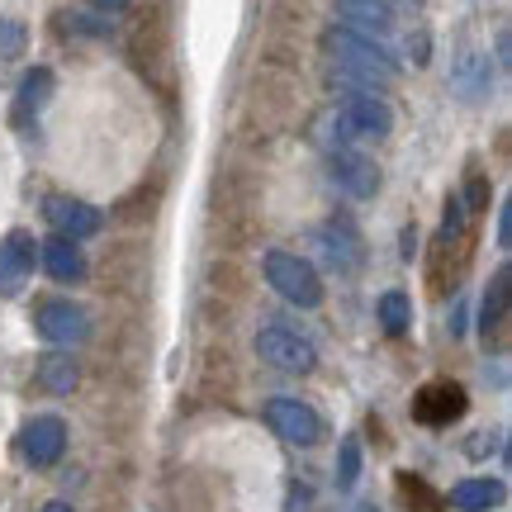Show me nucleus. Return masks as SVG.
<instances>
[{
  "label": "nucleus",
  "mask_w": 512,
  "mask_h": 512,
  "mask_svg": "<svg viewBox=\"0 0 512 512\" xmlns=\"http://www.w3.org/2000/svg\"><path fill=\"white\" fill-rule=\"evenodd\" d=\"M38 266L53 275L57 285H81V280L91 275L81 242H72V238H48L43 242V247H38Z\"/></svg>",
  "instance_id": "nucleus-13"
},
{
  "label": "nucleus",
  "mask_w": 512,
  "mask_h": 512,
  "mask_svg": "<svg viewBox=\"0 0 512 512\" xmlns=\"http://www.w3.org/2000/svg\"><path fill=\"white\" fill-rule=\"evenodd\" d=\"M508 285H512L508 266H498L494 280H489V294H484V309H479L484 342H503V328H508Z\"/></svg>",
  "instance_id": "nucleus-16"
},
{
  "label": "nucleus",
  "mask_w": 512,
  "mask_h": 512,
  "mask_svg": "<svg viewBox=\"0 0 512 512\" xmlns=\"http://www.w3.org/2000/svg\"><path fill=\"white\" fill-rule=\"evenodd\" d=\"M38 384L48 389V394H72L76 384H81V366H76L72 351H48L43 361H38Z\"/></svg>",
  "instance_id": "nucleus-18"
},
{
  "label": "nucleus",
  "mask_w": 512,
  "mask_h": 512,
  "mask_svg": "<svg viewBox=\"0 0 512 512\" xmlns=\"http://www.w3.org/2000/svg\"><path fill=\"white\" fill-rule=\"evenodd\" d=\"M503 498H508V489H503V479H460L456 489L446 494V503L456 512H489V508H503Z\"/></svg>",
  "instance_id": "nucleus-15"
},
{
  "label": "nucleus",
  "mask_w": 512,
  "mask_h": 512,
  "mask_svg": "<svg viewBox=\"0 0 512 512\" xmlns=\"http://www.w3.org/2000/svg\"><path fill=\"white\" fill-rule=\"evenodd\" d=\"M375 313H380V328L389 332V337H403L408 323H413V304H408V294L403 290H384L380 304H375Z\"/></svg>",
  "instance_id": "nucleus-19"
},
{
  "label": "nucleus",
  "mask_w": 512,
  "mask_h": 512,
  "mask_svg": "<svg viewBox=\"0 0 512 512\" xmlns=\"http://www.w3.org/2000/svg\"><path fill=\"white\" fill-rule=\"evenodd\" d=\"M332 124H337V138L351 143V138H389L394 128V110L384 105V95L370 91H347L332 110Z\"/></svg>",
  "instance_id": "nucleus-4"
},
{
  "label": "nucleus",
  "mask_w": 512,
  "mask_h": 512,
  "mask_svg": "<svg viewBox=\"0 0 512 512\" xmlns=\"http://www.w3.org/2000/svg\"><path fill=\"white\" fill-rule=\"evenodd\" d=\"M356 479H361V441L347 437L337 451V489H356Z\"/></svg>",
  "instance_id": "nucleus-21"
},
{
  "label": "nucleus",
  "mask_w": 512,
  "mask_h": 512,
  "mask_svg": "<svg viewBox=\"0 0 512 512\" xmlns=\"http://www.w3.org/2000/svg\"><path fill=\"white\" fill-rule=\"evenodd\" d=\"M261 271H266V285L285 304H294V309H318L323 304V275H318V266H313L309 256L275 247V252H266Z\"/></svg>",
  "instance_id": "nucleus-2"
},
{
  "label": "nucleus",
  "mask_w": 512,
  "mask_h": 512,
  "mask_svg": "<svg viewBox=\"0 0 512 512\" xmlns=\"http://www.w3.org/2000/svg\"><path fill=\"white\" fill-rule=\"evenodd\" d=\"M34 266H38L34 233L10 228V233L0 238V294H19V290H24V280L34 275Z\"/></svg>",
  "instance_id": "nucleus-12"
},
{
  "label": "nucleus",
  "mask_w": 512,
  "mask_h": 512,
  "mask_svg": "<svg viewBox=\"0 0 512 512\" xmlns=\"http://www.w3.org/2000/svg\"><path fill=\"white\" fill-rule=\"evenodd\" d=\"M313 252L328 261L337 275H356L366 261V242L347 219H328L323 228H313Z\"/></svg>",
  "instance_id": "nucleus-9"
},
{
  "label": "nucleus",
  "mask_w": 512,
  "mask_h": 512,
  "mask_svg": "<svg viewBox=\"0 0 512 512\" xmlns=\"http://www.w3.org/2000/svg\"><path fill=\"white\" fill-rule=\"evenodd\" d=\"M34 328L53 347H81L91 337V313L72 304V299H48V304L34 309Z\"/></svg>",
  "instance_id": "nucleus-7"
},
{
  "label": "nucleus",
  "mask_w": 512,
  "mask_h": 512,
  "mask_svg": "<svg viewBox=\"0 0 512 512\" xmlns=\"http://www.w3.org/2000/svg\"><path fill=\"white\" fill-rule=\"evenodd\" d=\"M323 48L337 57V67H332V72L361 76V81L380 86V91H389V86H394V76H399L394 53H389L384 43H375L370 34H356V29H328V34H323Z\"/></svg>",
  "instance_id": "nucleus-1"
},
{
  "label": "nucleus",
  "mask_w": 512,
  "mask_h": 512,
  "mask_svg": "<svg viewBox=\"0 0 512 512\" xmlns=\"http://www.w3.org/2000/svg\"><path fill=\"white\" fill-rule=\"evenodd\" d=\"M43 219L57 228V238H72V242H86L105 228V214H100L95 204L76 200V195H53V200H43Z\"/></svg>",
  "instance_id": "nucleus-10"
},
{
  "label": "nucleus",
  "mask_w": 512,
  "mask_h": 512,
  "mask_svg": "<svg viewBox=\"0 0 512 512\" xmlns=\"http://www.w3.org/2000/svg\"><path fill=\"white\" fill-rule=\"evenodd\" d=\"M24 48H29V29H24L19 19L0 15V62H15V57H24Z\"/></svg>",
  "instance_id": "nucleus-20"
},
{
  "label": "nucleus",
  "mask_w": 512,
  "mask_h": 512,
  "mask_svg": "<svg viewBox=\"0 0 512 512\" xmlns=\"http://www.w3.org/2000/svg\"><path fill=\"white\" fill-rule=\"evenodd\" d=\"M15 451H19V460H24L29 470H48V465H57L62 451H67V422L53 418V413L29 418L24 427H19Z\"/></svg>",
  "instance_id": "nucleus-6"
},
{
  "label": "nucleus",
  "mask_w": 512,
  "mask_h": 512,
  "mask_svg": "<svg viewBox=\"0 0 512 512\" xmlns=\"http://www.w3.org/2000/svg\"><path fill=\"white\" fill-rule=\"evenodd\" d=\"M43 512H72V503H48Z\"/></svg>",
  "instance_id": "nucleus-25"
},
{
  "label": "nucleus",
  "mask_w": 512,
  "mask_h": 512,
  "mask_svg": "<svg viewBox=\"0 0 512 512\" xmlns=\"http://www.w3.org/2000/svg\"><path fill=\"white\" fill-rule=\"evenodd\" d=\"M261 418H266V427H271L285 446H299V451L318 446V441H323V432H328V427H323V418H318V408H309L304 399H266Z\"/></svg>",
  "instance_id": "nucleus-5"
},
{
  "label": "nucleus",
  "mask_w": 512,
  "mask_h": 512,
  "mask_svg": "<svg viewBox=\"0 0 512 512\" xmlns=\"http://www.w3.org/2000/svg\"><path fill=\"white\" fill-rule=\"evenodd\" d=\"M512 209H508V204H503V214H498V242H503V247H508V233H512Z\"/></svg>",
  "instance_id": "nucleus-24"
},
{
  "label": "nucleus",
  "mask_w": 512,
  "mask_h": 512,
  "mask_svg": "<svg viewBox=\"0 0 512 512\" xmlns=\"http://www.w3.org/2000/svg\"><path fill=\"white\" fill-rule=\"evenodd\" d=\"M95 10H105V15H119V10H128L133 0H91Z\"/></svg>",
  "instance_id": "nucleus-23"
},
{
  "label": "nucleus",
  "mask_w": 512,
  "mask_h": 512,
  "mask_svg": "<svg viewBox=\"0 0 512 512\" xmlns=\"http://www.w3.org/2000/svg\"><path fill=\"white\" fill-rule=\"evenodd\" d=\"M328 171H332V181H337V190L351 195V200H375V195H380V166L370 162L366 152H356L351 143L332 147Z\"/></svg>",
  "instance_id": "nucleus-8"
},
{
  "label": "nucleus",
  "mask_w": 512,
  "mask_h": 512,
  "mask_svg": "<svg viewBox=\"0 0 512 512\" xmlns=\"http://www.w3.org/2000/svg\"><path fill=\"white\" fill-rule=\"evenodd\" d=\"M332 10L342 19V29H356V34L380 38L394 29V10L389 0H332Z\"/></svg>",
  "instance_id": "nucleus-14"
},
{
  "label": "nucleus",
  "mask_w": 512,
  "mask_h": 512,
  "mask_svg": "<svg viewBox=\"0 0 512 512\" xmlns=\"http://www.w3.org/2000/svg\"><path fill=\"white\" fill-rule=\"evenodd\" d=\"M48 100H53V72H48V67H34L15 91V124L38 119V114L48 110Z\"/></svg>",
  "instance_id": "nucleus-17"
},
{
  "label": "nucleus",
  "mask_w": 512,
  "mask_h": 512,
  "mask_svg": "<svg viewBox=\"0 0 512 512\" xmlns=\"http://www.w3.org/2000/svg\"><path fill=\"white\" fill-rule=\"evenodd\" d=\"M72 34H86V38H110V24L105 19H91V15H62Z\"/></svg>",
  "instance_id": "nucleus-22"
},
{
  "label": "nucleus",
  "mask_w": 512,
  "mask_h": 512,
  "mask_svg": "<svg viewBox=\"0 0 512 512\" xmlns=\"http://www.w3.org/2000/svg\"><path fill=\"white\" fill-rule=\"evenodd\" d=\"M465 408H470V399H465V389L456 380H432L413 394V418L422 427H451Z\"/></svg>",
  "instance_id": "nucleus-11"
},
{
  "label": "nucleus",
  "mask_w": 512,
  "mask_h": 512,
  "mask_svg": "<svg viewBox=\"0 0 512 512\" xmlns=\"http://www.w3.org/2000/svg\"><path fill=\"white\" fill-rule=\"evenodd\" d=\"M256 356L280 375H313L318 370V347L290 323H266L256 332Z\"/></svg>",
  "instance_id": "nucleus-3"
}]
</instances>
